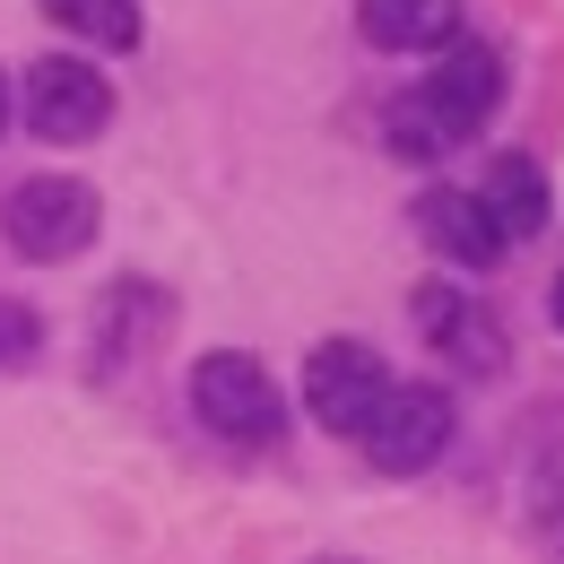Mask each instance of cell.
<instances>
[{
    "instance_id": "1",
    "label": "cell",
    "mask_w": 564,
    "mask_h": 564,
    "mask_svg": "<svg viewBox=\"0 0 564 564\" xmlns=\"http://www.w3.org/2000/svg\"><path fill=\"white\" fill-rule=\"evenodd\" d=\"M495 105H503V53L460 35V44L434 62V78L391 105V148H400L409 165H425V156H443V148L478 140L495 122Z\"/></svg>"
},
{
    "instance_id": "2",
    "label": "cell",
    "mask_w": 564,
    "mask_h": 564,
    "mask_svg": "<svg viewBox=\"0 0 564 564\" xmlns=\"http://www.w3.org/2000/svg\"><path fill=\"white\" fill-rule=\"evenodd\" d=\"M192 409H200V425H217L226 443H279L286 434V400L279 382H270V365L243 348H217L192 365Z\"/></svg>"
},
{
    "instance_id": "3",
    "label": "cell",
    "mask_w": 564,
    "mask_h": 564,
    "mask_svg": "<svg viewBox=\"0 0 564 564\" xmlns=\"http://www.w3.org/2000/svg\"><path fill=\"white\" fill-rule=\"evenodd\" d=\"M18 113H26V131L53 148H78L96 140L105 122H113V87L96 62H78V53H44L35 70L18 78Z\"/></svg>"
},
{
    "instance_id": "4",
    "label": "cell",
    "mask_w": 564,
    "mask_h": 564,
    "mask_svg": "<svg viewBox=\"0 0 564 564\" xmlns=\"http://www.w3.org/2000/svg\"><path fill=\"white\" fill-rule=\"evenodd\" d=\"M96 192L78 183V174H35V183H18L9 192V209H0V235L26 252V261H78L87 243H96Z\"/></svg>"
},
{
    "instance_id": "5",
    "label": "cell",
    "mask_w": 564,
    "mask_h": 564,
    "mask_svg": "<svg viewBox=\"0 0 564 564\" xmlns=\"http://www.w3.org/2000/svg\"><path fill=\"white\" fill-rule=\"evenodd\" d=\"M356 443H365V460H373L382 478H417V469L443 460V443H452V400H443L434 382H391L382 409H373V425H365Z\"/></svg>"
},
{
    "instance_id": "6",
    "label": "cell",
    "mask_w": 564,
    "mask_h": 564,
    "mask_svg": "<svg viewBox=\"0 0 564 564\" xmlns=\"http://www.w3.org/2000/svg\"><path fill=\"white\" fill-rule=\"evenodd\" d=\"M382 391H391V373H382V356L365 339H322L313 365H304V409L330 434H365L373 409H382Z\"/></svg>"
},
{
    "instance_id": "7",
    "label": "cell",
    "mask_w": 564,
    "mask_h": 564,
    "mask_svg": "<svg viewBox=\"0 0 564 564\" xmlns=\"http://www.w3.org/2000/svg\"><path fill=\"white\" fill-rule=\"evenodd\" d=\"M409 313H417V330L452 356V365H469V373H495V365H503V330H495V322L469 304V295H460V286L425 279L417 295H409Z\"/></svg>"
},
{
    "instance_id": "8",
    "label": "cell",
    "mask_w": 564,
    "mask_h": 564,
    "mask_svg": "<svg viewBox=\"0 0 564 564\" xmlns=\"http://www.w3.org/2000/svg\"><path fill=\"white\" fill-rule=\"evenodd\" d=\"M417 235L443 252V261H460V270H495L512 243L495 235V217L478 209V192H452V183H434L417 200Z\"/></svg>"
},
{
    "instance_id": "9",
    "label": "cell",
    "mask_w": 564,
    "mask_h": 564,
    "mask_svg": "<svg viewBox=\"0 0 564 564\" xmlns=\"http://www.w3.org/2000/svg\"><path fill=\"white\" fill-rule=\"evenodd\" d=\"M356 26H365L373 53H452L460 26H469V9L460 0H365Z\"/></svg>"
},
{
    "instance_id": "10",
    "label": "cell",
    "mask_w": 564,
    "mask_h": 564,
    "mask_svg": "<svg viewBox=\"0 0 564 564\" xmlns=\"http://www.w3.org/2000/svg\"><path fill=\"white\" fill-rule=\"evenodd\" d=\"M478 209L495 217V235H503V243H521V235H547V174H539L521 148H503L487 174H478Z\"/></svg>"
},
{
    "instance_id": "11",
    "label": "cell",
    "mask_w": 564,
    "mask_h": 564,
    "mask_svg": "<svg viewBox=\"0 0 564 564\" xmlns=\"http://www.w3.org/2000/svg\"><path fill=\"white\" fill-rule=\"evenodd\" d=\"M62 35H78V44H105V53H131L148 35V18H140V0H35Z\"/></svg>"
},
{
    "instance_id": "12",
    "label": "cell",
    "mask_w": 564,
    "mask_h": 564,
    "mask_svg": "<svg viewBox=\"0 0 564 564\" xmlns=\"http://www.w3.org/2000/svg\"><path fill=\"white\" fill-rule=\"evenodd\" d=\"M35 356H44V322H35V304L0 295V373H26Z\"/></svg>"
},
{
    "instance_id": "13",
    "label": "cell",
    "mask_w": 564,
    "mask_h": 564,
    "mask_svg": "<svg viewBox=\"0 0 564 564\" xmlns=\"http://www.w3.org/2000/svg\"><path fill=\"white\" fill-rule=\"evenodd\" d=\"M9 113H18V96H9V70H0V131H9Z\"/></svg>"
},
{
    "instance_id": "14",
    "label": "cell",
    "mask_w": 564,
    "mask_h": 564,
    "mask_svg": "<svg viewBox=\"0 0 564 564\" xmlns=\"http://www.w3.org/2000/svg\"><path fill=\"white\" fill-rule=\"evenodd\" d=\"M547 313H556V330H564V279H556V295H547Z\"/></svg>"
}]
</instances>
